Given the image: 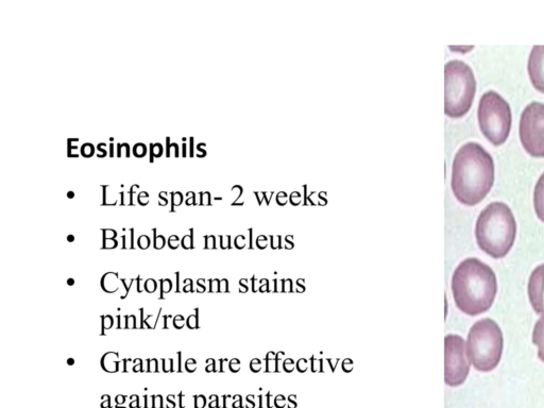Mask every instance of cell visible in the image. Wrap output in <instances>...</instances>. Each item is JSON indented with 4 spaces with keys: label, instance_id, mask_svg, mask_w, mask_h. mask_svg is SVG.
Segmentation results:
<instances>
[{
    "label": "cell",
    "instance_id": "1",
    "mask_svg": "<svg viewBox=\"0 0 544 408\" xmlns=\"http://www.w3.org/2000/svg\"><path fill=\"white\" fill-rule=\"evenodd\" d=\"M495 182V162L479 143L468 142L456 152L452 164L451 187L459 202L475 206L490 192Z\"/></svg>",
    "mask_w": 544,
    "mask_h": 408
},
{
    "label": "cell",
    "instance_id": "2",
    "mask_svg": "<svg viewBox=\"0 0 544 408\" xmlns=\"http://www.w3.org/2000/svg\"><path fill=\"white\" fill-rule=\"evenodd\" d=\"M452 294L459 311L468 316L487 312L498 293L495 272L478 259H467L457 266L451 282Z\"/></svg>",
    "mask_w": 544,
    "mask_h": 408
},
{
    "label": "cell",
    "instance_id": "3",
    "mask_svg": "<svg viewBox=\"0 0 544 408\" xmlns=\"http://www.w3.org/2000/svg\"><path fill=\"white\" fill-rule=\"evenodd\" d=\"M516 235V218L504 202L489 203L476 220V242L493 259L506 257L514 246Z\"/></svg>",
    "mask_w": 544,
    "mask_h": 408
},
{
    "label": "cell",
    "instance_id": "4",
    "mask_svg": "<svg viewBox=\"0 0 544 408\" xmlns=\"http://www.w3.org/2000/svg\"><path fill=\"white\" fill-rule=\"evenodd\" d=\"M503 334L496 321L485 318L475 322L468 334L467 354L473 367L490 372L500 364L503 354Z\"/></svg>",
    "mask_w": 544,
    "mask_h": 408
},
{
    "label": "cell",
    "instance_id": "5",
    "mask_svg": "<svg viewBox=\"0 0 544 408\" xmlns=\"http://www.w3.org/2000/svg\"><path fill=\"white\" fill-rule=\"evenodd\" d=\"M476 91V80L469 64L451 60L445 66V112L456 118L471 108Z\"/></svg>",
    "mask_w": 544,
    "mask_h": 408
},
{
    "label": "cell",
    "instance_id": "6",
    "mask_svg": "<svg viewBox=\"0 0 544 408\" xmlns=\"http://www.w3.org/2000/svg\"><path fill=\"white\" fill-rule=\"evenodd\" d=\"M479 124L486 138L493 145H501L512 128V109L498 92H485L479 102Z\"/></svg>",
    "mask_w": 544,
    "mask_h": 408
},
{
    "label": "cell",
    "instance_id": "7",
    "mask_svg": "<svg viewBox=\"0 0 544 408\" xmlns=\"http://www.w3.org/2000/svg\"><path fill=\"white\" fill-rule=\"evenodd\" d=\"M520 141L534 157H544V104L532 101L522 111L519 125Z\"/></svg>",
    "mask_w": 544,
    "mask_h": 408
},
{
    "label": "cell",
    "instance_id": "8",
    "mask_svg": "<svg viewBox=\"0 0 544 408\" xmlns=\"http://www.w3.org/2000/svg\"><path fill=\"white\" fill-rule=\"evenodd\" d=\"M471 362L463 337L447 335L445 338V382L448 386L463 385L470 372Z\"/></svg>",
    "mask_w": 544,
    "mask_h": 408
},
{
    "label": "cell",
    "instance_id": "9",
    "mask_svg": "<svg viewBox=\"0 0 544 408\" xmlns=\"http://www.w3.org/2000/svg\"><path fill=\"white\" fill-rule=\"evenodd\" d=\"M527 293L536 314L544 315V264L533 270Z\"/></svg>",
    "mask_w": 544,
    "mask_h": 408
},
{
    "label": "cell",
    "instance_id": "10",
    "mask_svg": "<svg viewBox=\"0 0 544 408\" xmlns=\"http://www.w3.org/2000/svg\"><path fill=\"white\" fill-rule=\"evenodd\" d=\"M527 72L534 87L544 93V45H535L532 48L527 62Z\"/></svg>",
    "mask_w": 544,
    "mask_h": 408
},
{
    "label": "cell",
    "instance_id": "11",
    "mask_svg": "<svg viewBox=\"0 0 544 408\" xmlns=\"http://www.w3.org/2000/svg\"><path fill=\"white\" fill-rule=\"evenodd\" d=\"M534 208L538 218L544 223V172L535 185Z\"/></svg>",
    "mask_w": 544,
    "mask_h": 408
},
{
    "label": "cell",
    "instance_id": "12",
    "mask_svg": "<svg viewBox=\"0 0 544 408\" xmlns=\"http://www.w3.org/2000/svg\"><path fill=\"white\" fill-rule=\"evenodd\" d=\"M533 344L538 347L539 359L544 363V315H541L534 327Z\"/></svg>",
    "mask_w": 544,
    "mask_h": 408
},
{
    "label": "cell",
    "instance_id": "13",
    "mask_svg": "<svg viewBox=\"0 0 544 408\" xmlns=\"http://www.w3.org/2000/svg\"><path fill=\"white\" fill-rule=\"evenodd\" d=\"M118 353H107L102 357L101 367L104 368L107 372H117L118 371V362H117Z\"/></svg>",
    "mask_w": 544,
    "mask_h": 408
},
{
    "label": "cell",
    "instance_id": "14",
    "mask_svg": "<svg viewBox=\"0 0 544 408\" xmlns=\"http://www.w3.org/2000/svg\"><path fill=\"white\" fill-rule=\"evenodd\" d=\"M145 291L149 294L155 293L157 291V282L152 279L147 280L145 282Z\"/></svg>",
    "mask_w": 544,
    "mask_h": 408
},
{
    "label": "cell",
    "instance_id": "15",
    "mask_svg": "<svg viewBox=\"0 0 544 408\" xmlns=\"http://www.w3.org/2000/svg\"><path fill=\"white\" fill-rule=\"evenodd\" d=\"M102 329L109 330L113 327V318L110 315L101 317Z\"/></svg>",
    "mask_w": 544,
    "mask_h": 408
},
{
    "label": "cell",
    "instance_id": "16",
    "mask_svg": "<svg viewBox=\"0 0 544 408\" xmlns=\"http://www.w3.org/2000/svg\"><path fill=\"white\" fill-rule=\"evenodd\" d=\"M172 288H173L172 281L164 280L163 282H161V291H162V293L167 294L170 291H172Z\"/></svg>",
    "mask_w": 544,
    "mask_h": 408
},
{
    "label": "cell",
    "instance_id": "17",
    "mask_svg": "<svg viewBox=\"0 0 544 408\" xmlns=\"http://www.w3.org/2000/svg\"><path fill=\"white\" fill-rule=\"evenodd\" d=\"M187 327L190 329H197L198 328V318L195 315H191L189 318H187Z\"/></svg>",
    "mask_w": 544,
    "mask_h": 408
},
{
    "label": "cell",
    "instance_id": "18",
    "mask_svg": "<svg viewBox=\"0 0 544 408\" xmlns=\"http://www.w3.org/2000/svg\"><path fill=\"white\" fill-rule=\"evenodd\" d=\"M197 363L195 360L193 359H190L189 361H186L185 363V369L191 373H193L194 371H196L197 369Z\"/></svg>",
    "mask_w": 544,
    "mask_h": 408
},
{
    "label": "cell",
    "instance_id": "19",
    "mask_svg": "<svg viewBox=\"0 0 544 408\" xmlns=\"http://www.w3.org/2000/svg\"><path fill=\"white\" fill-rule=\"evenodd\" d=\"M128 317L129 316H118V329H127Z\"/></svg>",
    "mask_w": 544,
    "mask_h": 408
},
{
    "label": "cell",
    "instance_id": "20",
    "mask_svg": "<svg viewBox=\"0 0 544 408\" xmlns=\"http://www.w3.org/2000/svg\"><path fill=\"white\" fill-rule=\"evenodd\" d=\"M182 245H183L184 249H192L193 248L192 237L191 236H185L183 238Z\"/></svg>",
    "mask_w": 544,
    "mask_h": 408
},
{
    "label": "cell",
    "instance_id": "21",
    "mask_svg": "<svg viewBox=\"0 0 544 408\" xmlns=\"http://www.w3.org/2000/svg\"><path fill=\"white\" fill-rule=\"evenodd\" d=\"M174 326L176 329H182L184 327V317L178 315L174 320Z\"/></svg>",
    "mask_w": 544,
    "mask_h": 408
},
{
    "label": "cell",
    "instance_id": "22",
    "mask_svg": "<svg viewBox=\"0 0 544 408\" xmlns=\"http://www.w3.org/2000/svg\"><path fill=\"white\" fill-rule=\"evenodd\" d=\"M148 371L149 372H158V361L157 360H148Z\"/></svg>",
    "mask_w": 544,
    "mask_h": 408
},
{
    "label": "cell",
    "instance_id": "23",
    "mask_svg": "<svg viewBox=\"0 0 544 408\" xmlns=\"http://www.w3.org/2000/svg\"><path fill=\"white\" fill-rule=\"evenodd\" d=\"M150 245L149 238L147 236H141L139 240V246L142 249H147Z\"/></svg>",
    "mask_w": 544,
    "mask_h": 408
},
{
    "label": "cell",
    "instance_id": "24",
    "mask_svg": "<svg viewBox=\"0 0 544 408\" xmlns=\"http://www.w3.org/2000/svg\"><path fill=\"white\" fill-rule=\"evenodd\" d=\"M169 247L172 249H177L179 247V238L177 236L169 238Z\"/></svg>",
    "mask_w": 544,
    "mask_h": 408
},
{
    "label": "cell",
    "instance_id": "25",
    "mask_svg": "<svg viewBox=\"0 0 544 408\" xmlns=\"http://www.w3.org/2000/svg\"><path fill=\"white\" fill-rule=\"evenodd\" d=\"M195 399H196L197 408H203L204 406H206V403H207L206 397L198 396V397H195Z\"/></svg>",
    "mask_w": 544,
    "mask_h": 408
},
{
    "label": "cell",
    "instance_id": "26",
    "mask_svg": "<svg viewBox=\"0 0 544 408\" xmlns=\"http://www.w3.org/2000/svg\"><path fill=\"white\" fill-rule=\"evenodd\" d=\"M145 151L146 149L144 148V146L142 144H139L138 146L134 148V155L138 157H142Z\"/></svg>",
    "mask_w": 544,
    "mask_h": 408
},
{
    "label": "cell",
    "instance_id": "27",
    "mask_svg": "<svg viewBox=\"0 0 544 408\" xmlns=\"http://www.w3.org/2000/svg\"><path fill=\"white\" fill-rule=\"evenodd\" d=\"M93 148L90 144L85 145L82 149L83 156L90 157L92 155Z\"/></svg>",
    "mask_w": 544,
    "mask_h": 408
},
{
    "label": "cell",
    "instance_id": "28",
    "mask_svg": "<svg viewBox=\"0 0 544 408\" xmlns=\"http://www.w3.org/2000/svg\"><path fill=\"white\" fill-rule=\"evenodd\" d=\"M163 363H164V372L174 371L173 360H163Z\"/></svg>",
    "mask_w": 544,
    "mask_h": 408
},
{
    "label": "cell",
    "instance_id": "29",
    "mask_svg": "<svg viewBox=\"0 0 544 408\" xmlns=\"http://www.w3.org/2000/svg\"><path fill=\"white\" fill-rule=\"evenodd\" d=\"M162 400H163L162 396L155 397V400H153V407L161 408L163 406Z\"/></svg>",
    "mask_w": 544,
    "mask_h": 408
},
{
    "label": "cell",
    "instance_id": "30",
    "mask_svg": "<svg viewBox=\"0 0 544 408\" xmlns=\"http://www.w3.org/2000/svg\"><path fill=\"white\" fill-rule=\"evenodd\" d=\"M135 320L134 315L128 317L127 329H134L136 327Z\"/></svg>",
    "mask_w": 544,
    "mask_h": 408
},
{
    "label": "cell",
    "instance_id": "31",
    "mask_svg": "<svg viewBox=\"0 0 544 408\" xmlns=\"http://www.w3.org/2000/svg\"><path fill=\"white\" fill-rule=\"evenodd\" d=\"M116 233L113 230H105V241L114 240Z\"/></svg>",
    "mask_w": 544,
    "mask_h": 408
},
{
    "label": "cell",
    "instance_id": "32",
    "mask_svg": "<svg viewBox=\"0 0 544 408\" xmlns=\"http://www.w3.org/2000/svg\"><path fill=\"white\" fill-rule=\"evenodd\" d=\"M211 292L212 293L219 292V281L218 280H212V282H211Z\"/></svg>",
    "mask_w": 544,
    "mask_h": 408
},
{
    "label": "cell",
    "instance_id": "33",
    "mask_svg": "<svg viewBox=\"0 0 544 408\" xmlns=\"http://www.w3.org/2000/svg\"><path fill=\"white\" fill-rule=\"evenodd\" d=\"M165 245V240H164V237L163 236H159L157 237V240H156V248L157 249H162Z\"/></svg>",
    "mask_w": 544,
    "mask_h": 408
},
{
    "label": "cell",
    "instance_id": "34",
    "mask_svg": "<svg viewBox=\"0 0 544 408\" xmlns=\"http://www.w3.org/2000/svg\"><path fill=\"white\" fill-rule=\"evenodd\" d=\"M102 403L101 408H109L110 407V397L108 395L102 397Z\"/></svg>",
    "mask_w": 544,
    "mask_h": 408
},
{
    "label": "cell",
    "instance_id": "35",
    "mask_svg": "<svg viewBox=\"0 0 544 408\" xmlns=\"http://www.w3.org/2000/svg\"><path fill=\"white\" fill-rule=\"evenodd\" d=\"M117 246V242L115 240H106L105 241V248L107 249H113Z\"/></svg>",
    "mask_w": 544,
    "mask_h": 408
},
{
    "label": "cell",
    "instance_id": "36",
    "mask_svg": "<svg viewBox=\"0 0 544 408\" xmlns=\"http://www.w3.org/2000/svg\"><path fill=\"white\" fill-rule=\"evenodd\" d=\"M167 401H168V408H175L176 406L175 396H168Z\"/></svg>",
    "mask_w": 544,
    "mask_h": 408
},
{
    "label": "cell",
    "instance_id": "37",
    "mask_svg": "<svg viewBox=\"0 0 544 408\" xmlns=\"http://www.w3.org/2000/svg\"><path fill=\"white\" fill-rule=\"evenodd\" d=\"M143 285L145 286V281H143L141 279V277L138 278V288H139V293H142L144 291L145 288H143Z\"/></svg>",
    "mask_w": 544,
    "mask_h": 408
},
{
    "label": "cell",
    "instance_id": "38",
    "mask_svg": "<svg viewBox=\"0 0 544 408\" xmlns=\"http://www.w3.org/2000/svg\"><path fill=\"white\" fill-rule=\"evenodd\" d=\"M125 401H126V397H124L122 395H119V396L116 397V403L117 404H123V403H125Z\"/></svg>",
    "mask_w": 544,
    "mask_h": 408
},
{
    "label": "cell",
    "instance_id": "39",
    "mask_svg": "<svg viewBox=\"0 0 544 408\" xmlns=\"http://www.w3.org/2000/svg\"><path fill=\"white\" fill-rule=\"evenodd\" d=\"M220 288H221V291L227 292V281H226V280H224L223 282H221Z\"/></svg>",
    "mask_w": 544,
    "mask_h": 408
},
{
    "label": "cell",
    "instance_id": "40",
    "mask_svg": "<svg viewBox=\"0 0 544 408\" xmlns=\"http://www.w3.org/2000/svg\"><path fill=\"white\" fill-rule=\"evenodd\" d=\"M181 201H182L181 195H180V194H179V195H176V196H175V202H174V203H175V206H179V204L181 203Z\"/></svg>",
    "mask_w": 544,
    "mask_h": 408
},
{
    "label": "cell",
    "instance_id": "41",
    "mask_svg": "<svg viewBox=\"0 0 544 408\" xmlns=\"http://www.w3.org/2000/svg\"><path fill=\"white\" fill-rule=\"evenodd\" d=\"M192 286H193L192 284H189V285L185 286V287H184V292H185V293H191V292H193Z\"/></svg>",
    "mask_w": 544,
    "mask_h": 408
},
{
    "label": "cell",
    "instance_id": "42",
    "mask_svg": "<svg viewBox=\"0 0 544 408\" xmlns=\"http://www.w3.org/2000/svg\"><path fill=\"white\" fill-rule=\"evenodd\" d=\"M142 367H143L142 364L135 365L134 368H133V371H134V372L144 371V370L142 369Z\"/></svg>",
    "mask_w": 544,
    "mask_h": 408
},
{
    "label": "cell",
    "instance_id": "43",
    "mask_svg": "<svg viewBox=\"0 0 544 408\" xmlns=\"http://www.w3.org/2000/svg\"><path fill=\"white\" fill-rule=\"evenodd\" d=\"M139 407V400H135L130 404V408Z\"/></svg>",
    "mask_w": 544,
    "mask_h": 408
},
{
    "label": "cell",
    "instance_id": "44",
    "mask_svg": "<svg viewBox=\"0 0 544 408\" xmlns=\"http://www.w3.org/2000/svg\"><path fill=\"white\" fill-rule=\"evenodd\" d=\"M214 246V237H210L209 243L207 245V248H212Z\"/></svg>",
    "mask_w": 544,
    "mask_h": 408
},
{
    "label": "cell",
    "instance_id": "45",
    "mask_svg": "<svg viewBox=\"0 0 544 408\" xmlns=\"http://www.w3.org/2000/svg\"><path fill=\"white\" fill-rule=\"evenodd\" d=\"M74 240H75V237L73 235H70L67 237L68 242H74Z\"/></svg>",
    "mask_w": 544,
    "mask_h": 408
},
{
    "label": "cell",
    "instance_id": "46",
    "mask_svg": "<svg viewBox=\"0 0 544 408\" xmlns=\"http://www.w3.org/2000/svg\"><path fill=\"white\" fill-rule=\"evenodd\" d=\"M67 364L73 366L75 364L74 359L67 360Z\"/></svg>",
    "mask_w": 544,
    "mask_h": 408
},
{
    "label": "cell",
    "instance_id": "47",
    "mask_svg": "<svg viewBox=\"0 0 544 408\" xmlns=\"http://www.w3.org/2000/svg\"><path fill=\"white\" fill-rule=\"evenodd\" d=\"M67 284H68V285H74V284H75L74 279H68V280H67Z\"/></svg>",
    "mask_w": 544,
    "mask_h": 408
},
{
    "label": "cell",
    "instance_id": "48",
    "mask_svg": "<svg viewBox=\"0 0 544 408\" xmlns=\"http://www.w3.org/2000/svg\"><path fill=\"white\" fill-rule=\"evenodd\" d=\"M212 370H214V363L207 368V372H211Z\"/></svg>",
    "mask_w": 544,
    "mask_h": 408
},
{
    "label": "cell",
    "instance_id": "49",
    "mask_svg": "<svg viewBox=\"0 0 544 408\" xmlns=\"http://www.w3.org/2000/svg\"><path fill=\"white\" fill-rule=\"evenodd\" d=\"M134 364H135V365L142 364V361H141L140 359H139V360H135V361H134Z\"/></svg>",
    "mask_w": 544,
    "mask_h": 408
},
{
    "label": "cell",
    "instance_id": "50",
    "mask_svg": "<svg viewBox=\"0 0 544 408\" xmlns=\"http://www.w3.org/2000/svg\"><path fill=\"white\" fill-rule=\"evenodd\" d=\"M74 197V194L73 193H70V198H73Z\"/></svg>",
    "mask_w": 544,
    "mask_h": 408
},
{
    "label": "cell",
    "instance_id": "51",
    "mask_svg": "<svg viewBox=\"0 0 544 408\" xmlns=\"http://www.w3.org/2000/svg\"><path fill=\"white\" fill-rule=\"evenodd\" d=\"M117 408H127V407H117Z\"/></svg>",
    "mask_w": 544,
    "mask_h": 408
}]
</instances>
